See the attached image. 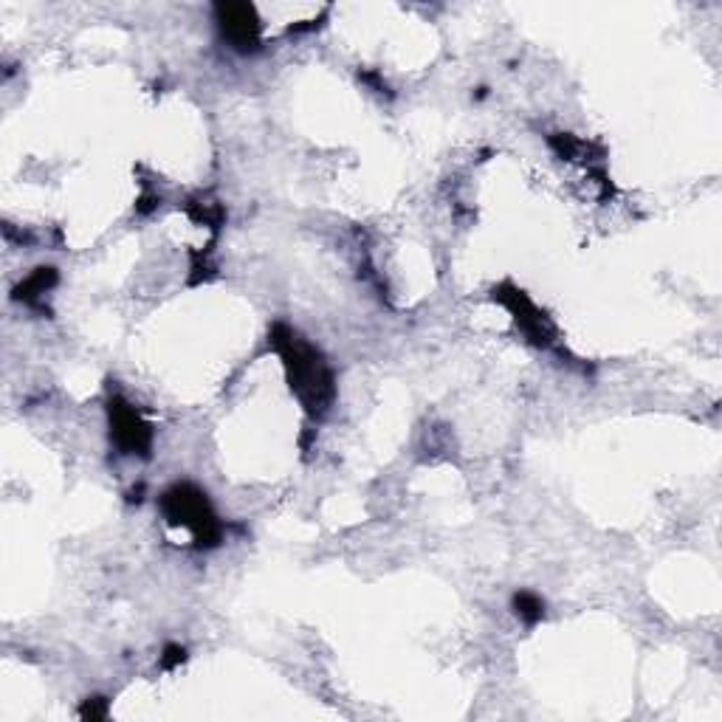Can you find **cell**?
<instances>
[{"label":"cell","instance_id":"cell-1","mask_svg":"<svg viewBox=\"0 0 722 722\" xmlns=\"http://www.w3.org/2000/svg\"><path fill=\"white\" fill-rule=\"evenodd\" d=\"M164 514L170 519L172 525H184L190 528L198 542L204 545V539L209 545H215V539H218V525H215V517H212L209 500H206L204 491H198L195 485L190 483H178L172 485L170 491H164Z\"/></svg>","mask_w":722,"mask_h":722},{"label":"cell","instance_id":"cell-5","mask_svg":"<svg viewBox=\"0 0 722 722\" xmlns=\"http://www.w3.org/2000/svg\"><path fill=\"white\" fill-rule=\"evenodd\" d=\"M167 658H164V666L167 669H172L176 666V663H184V658H186V652L181 647H167Z\"/></svg>","mask_w":722,"mask_h":722},{"label":"cell","instance_id":"cell-3","mask_svg":"<svg viewBox=\"0 0 722 722\" xmlns=\"http://www.w3.org/2000/svg\"><path fill=\"white\" fill-rule=\"evenodd\" d=\"M110 435L128 455H136L151 446V426L122 401H110Z\"/></svg>","mask_w":722,"mask_h":722},{"label":"cell","instance_id":"cell-2","mask_svg":"<svg viewBox=\"0 0 722 722\" xmlns=\"http://www.w3.org/2000/svg\"><path fill=\"white\" fill-rule=\"evenodd\" d=\"M215 21L220 35L232 43L238 51H252L260 43V21L252 3H218Z\"/></svg>","mask_w":722,"mask_h":722},{"label":"cell","instance_id":"cell-4","mask_svg":"<svg viewBox=\"0 0 722 722\" xmlns=\"http://www.w3.org/2000/svg\"><path fill=\"white\" fill-rule=\"evenodd\" d=\"M512 604L514 613H517L525 624H537V621H542V615H545V601L539 599L537 593H528V590L514 595Z\"/></svg>","mask_w":722,"mask_h":722}]
</instances>
